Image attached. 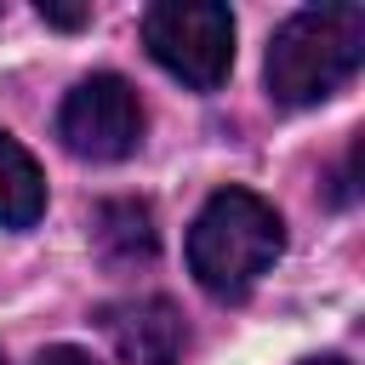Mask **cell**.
I'll list each match as a JSON object with an SVG mask.
<instances>
[{
	"mask_svg": "<svg viewBox=\"0 0 365 365\" xmlns=\"http://www.w3.org/2000/svg\"><path fill=\"white\" fill-rule=\"evenodd\" d=\"M365 63V6H302L291 11L262 57L268 97L279 108H314L342 91Z\"/></svg>",
	"mask_w": 365,
	"mask_h": 365,
	"instance_id": "1",
	"label": "cell"
},
{
	"mask_svg": "<svg viewBox=\"0 0 365 365\" xmlns=\"http://www.w3.org/2000/svg\"><path fill=\"white\" fill-rule=\"evenodd\" d=\"M285 251L279 211L251 188H217L188 222V274L205 297L240 302Z\"/></svg>",
	"mask_w": 365,
	"mask_h": 365,
	"instance_id": "2",
	"label": "cell"
},
{
	"mask_svg": "<svg viewBox=\"0 0 365 365\" xmlns=\"http://www.w3.org/2000/svg\"><path fill=\"white\" fill-rule=\"evenodd\" d=\"M143 46L188 91H217L234 68V11L222 0H160L143 11Z\"/></svg>",
	"mask_w": 365,
	"mask_h": 365,
	"instance_id": "3",
	"label": "cell"
},
{
	"mask_svg": "<svg viewBox=\"0 0 365 365\" xmlns=\"http://www.w3.org/2000/svg\"><path fill=\"white\" fill-rule=\"evenodd\" d=\"M143 125H148V114H143L137 86L108 68L74 80V91L57 108V143L74 160H97V165L131 160L143 148Z\"/></svg>",
	"mask_w": 365,
	"mask_h": 365,
	"instance_id": "4",
	"label": "cell"
},
{
	"mask_svg": "<svg viewBox=\"0 0 365 365\" xmlns=\"http://www.w3.org/2000/svg\"><path fill=\"white\" fill-rule=\"evenodd\" d=\"M97 325L120 365H177L188 348V319L171 297H120L97 308Z\"/></svg>",
	"mask_w": 365,
	"mask_h": 365,
	"instance_id": "5",
	"label": "cell"
},
{
	"mask_svg": "<svg viewBox=\"0 0 365 365\" xmlns=\"http://www.w3.org/2000/svg\"><path fill=\"white\" fill-rule=\"evenodd\" d=\"M91 240L97 257L108 268H131V262H154L160 234H154V211L143 200H103L91 217Z\"/></svg>",
	"mask_w": 365,
	"mask_h": 365,
	"instance_id": "6",
	"label": "cell"
},
{
	"mask_svg": "<svg viewBox=\"0 0 365 365\" xmlns=\"http://www.w3.org/2000/svg\"><path fill=\"white\" fill-rule=\"evenodd\" d=\"M46 217V171L40 160L0 131V228H34Z\"/></svg>",
	"mask_w": 365,
	"mask_h": 365,
	"instance_id": "7",
	"label": "cell"
},
{
	"mask_svg": "<svg viewBox=\"0 0 365 365\" xmlns=\"http://www.w3.org/2000/svg\"><path fill=\"white\" fill-rule=\"evenodd\" d=\"M40 23H51V29H86L91 6H51V0H40Z\"/></svg>",
	"mask_w": 365,
	"mask_h": 365,
	"instance_id": "8",
	"label": "cell"
},
{
	"mask_svg": "<svg viewBox=\"0 0 365 365\" xmlns=\"http://www.w3.org/2000/svg\"><path fill=\"white\" fill-rule=\"evenodd\" d=\"M34 365H97L86 348H74V342H57V348H40V359Z\"/></svg>",
	"mask_w": 365,
	"mask_h": 365,
	"instance_id": "9",
	"label": "cell"
},
{
	"mask_svg": "<svg viewBox=\"0 0 365 365\" xmlns=\"http://www.w3.org/2000/svg\"><path fill=\"white\" fill-rule=\"evenodd\" d=\"M302 365H348L342 354H314V359H302Z\"/></svg>",
	"mask_w": 365,
	"mask_h": 365,
	"instance_id": "10",
	"label": "cell"
},
{
	"mask_svg": "<svg viewBox=\"0 0 365 365\" xmlns=\"http://www.w3.org/2000/svg\"><path fill=\"white\" fill-rule=\"evenodd\" d=\"M0 365H6V354H0Z\"/></svg>",
	"mask_w": 365,
	"mask_h": 365,
	"instance_id": "11",
	"label": "cell"
}]
</instances>
